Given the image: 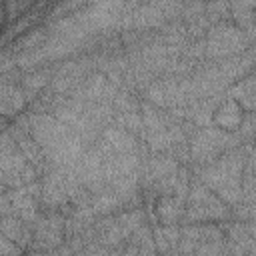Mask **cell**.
<instances>
[{
  "mask_svg": "<svg viewBox=\"0 0 256 256\" xmlns=\"http://www.w3.org/2000/svg\"><path fill=\"white\" fill-rule=\"evenodd\" d=\"M242 106L238 100L234 98H226L222 104H218L212 112V124L216 128H222V130H228V132H234L242 126V120H244V114H242Z\"/></svg>",
  "mask_w": 256,
  "mask_h": 256,
  "instance_id": "3",
  "label": "cell"
},
{
  "mask_svg": "<svg viewBox=\"0 0 256 256\" xmlns=\"http://www.w3.org/2000/svg\"><path fill=\"white\" fill-rule=\"evenodd\" d=\"M250 44V38L242 26L220 22L216 24L204 42V52L208 58H232L240 52H244Z\"/></svg>",
  "mask_w": 256,
  "mask_h": 256,
  "instance_id": "1",
  "label": "cell"
},
{
  "mask_svg": "<svg viewBox=\"0 0 256 256\" xmlns=\"http://www.w3.org/2000/svg\"><path fill=\"white\" fill-rule=\"evenodd\" d=\"M246 230H248L250 234H256V220H254V222H250V224L246 226Z\"/></svg>",
  "mask_w": 256,
  "mask_h": 256,
  "instance_id": "12",
  "label": "cell"
},
{
  "mask_svg": "<svg viewBox=\"0 0 256 256\" xmlns=\"http://www.w3.org/2000/svg\"><path fill=\"white\" fill-rule=\"evenodd\" d=\"M34 0H6L4 4V14H6V24H10L14 18H18L20 12H24L26 8H30Z\"/></svg>",
  "mask_w": 256,
  "mask_h": 256,
  "instance_id": "9",
  "label": "cell"
},
{
  "mask_svg": "<svg viewBox=\"0 0 256 256\" xmlns=\"http://www.w3.org/2000/svg\"><path fill=\"white\" fill-rule=\"evenodd\" d=\"M228 94H230V98H234V100H244V98H248V96H254V94H256V74L246 76V78H242L240 82H236V84L228 90Z\"/></svg>",
  "mask_w": 256,
  "mask_h": 256,
  "instance_id": "8",
  "label": "cell"
},
{
  "mask_svg": "<svg viewBox=\"0 0 256 256\" xmlns=\"http://www.w3.org/2000/svg\"><path fill=\"white\" fill-rule=\"evenodd\" d=\"M178 8H180V4L176 0H152V2H146L144 6H140L134 12L126 14V16H130V18H126V26H132V28L158 26L166 18L174 16L178 12Z\"/></svg>",
  "mask_w": 256,
  "mask_h": 256,
  "instance_id": "2",
  "label": "cell"
},
{
  "mask_svg": "<svg viewBox=\"0 0 256 256\" xmlns=\"http://www.w3.org/2000/svg\"><path fill=\"white\" fill-rule=\"evenodd\" d=\"M24 104H26L24 90L16 88V84H8L4 80V84H2V114L10 116V114L18 112Z\"/></svg>",
  "mask_w": 256,
  "mask_h": 256,
  "instance_id": "4",
  "label": "cell"
},
{
  "mask_svg": "<svg viewBox=\"0 0 256 256\" xmlns=\"http://www.w3.org/2000/svg\"><path fill=\"white\" fill-rule=\"evenodd\" d=\"M12 240L10 238H6V236H2L0 238V254L2 256H8V254H16V252H20L18 248H16V242L14 244H10Z\"/></svg>",
  "mask_w": 256,
  "mask_h": 256,
  "instance_id": "11",
  "label": "cell"
},
{
  "mask_svg": "<svg viewBox=\"0 0 256 256\" xmlns=\"http://www.w3.org/2000/svg\"><path fill=\"white\" fill-rule=\"evenodd\" d=\"M104 144L110 146L112 152H134V140L120 128H108L104 132Z\"/></svg>",
  "mask_w": 256,
  "mask_h": 256,
  "instance_id": "6",
  "label": "cell"
},
{
  "mask_svg": "<svg viewBox=\"0 0 256 256\" xmlns=\"http://www.w3.org/2000/svg\"><path fill=\"white\" fill-rule=\"evenodd\" d=\"M48 40V32L44 28H34V30H28L20 40L14 42V56L22 54V52H28V50H34L38 46H42L44 42Z\"/></svg>",
  "mask_w": 256,
  "mask_h": 256,
  "instance_id": "5",
  "label": "cell"
},
{
  "mask_svg": "<svg viewBox=\"0 0 256 256\" xmlns=\"http://www.w3.org/2000/svg\"><path fill=\"white\" fill-rule=\"evenodd\" d=\"M46 82H48V74H46V72H36V74H30V76L24 80V86H26L28 90L36 92V90H40Z\"/></svg>",
  "mask_w": 256,
  "mask_h": 256,
  "instance_id": "10",
  "label": "cell"
},
{
  "mask_svg": "<svg viewBox=\"0 0 256 256\" xmlns=\"http://www.w3.org/2000/svg\"><path fill=\"white\" fill-rule=\"evenodd\" d=\"M88 2H90V0H58L56 6L50 10L48 20L54 22V20H60V18H64V16H68V14H74V12L82 10Z\"/></svg>",
  "mask_w": 256,
  "mask_h": 256,
  "instance_id": "7",
  "label": "cell"
}]
</instances>
